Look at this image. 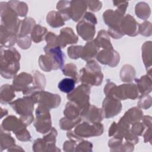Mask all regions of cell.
Listing matches in <instances>:
<instances>
[{
  "instance_id": "cell-1",
  "label": "cell",
  "mask_w": 152,
  "mask_h": 152,
  "mask_svg": "<svg viewBox=\"0 0 152 152\" xmlns=\"http://www.w3.org/2000/svg\"><path fill=\"white\" fill-rule=\"evenodd\" d=\"M20 54L14 48L1 47L0 72L3 78H14L20 69Z\"/></svg>"
},
{
  "instance_id": "cell-2",
  "label": "cell",
  "mask_w": 152,
  "mask_h": 152,
  "mask_svg": "<svg viewBox=\"0 0 152 152\" xmlns=\"http://www.w3.org/2000/svg\"><path fill=\"white\" fill-rule=\"evenodd\" d=\"M104 93L107 97H110L119 100L128 99L134 100L138 97V91L134 84H124L117 86L113 83L107 81Z\"/></svg>"
},
{
  "instance_id": "cell-3",
  "label": "cell",
  "mask_w": 152,
  "mask_h": 152,
  "mask_svg": "<svg viewBox=\"0 0 152 152\" xmlns=\"http://www.w3.org/2000/svg\"><path fill=\"white\" fill-rule=\"evenodd\" d=\"M103 79V74L102 72L101 67L99 64L94 61H88L85 66L80 69L78 75V80L82 84L89 86H100Z\"/></svg>"
},
{
  "instance_id": "cell-4",
  "label": "cell",
  "mask_w": 152,
  "mask_h": 152,
  "mask_svg": "<svg viewBox=\"0 0 152 152\" xmlns=\"http://www.w3.org/2000/svg\"><path fill=\"white\" fill-rule=\"evenodd\" d=\"M34 104L32 97L28 96H24L10 103V106L20 115V120L26 126L29 125L34 121L33 111Z\"/></svg>"
},
{
  "instance_id": "cell-5",
  "label": "cell",
  "mask_w": 152,
  "mask_h": 152,
  "mask_svg": "<svg viewBox=\"0 0 152 152\" xmlns=\"http://www.w3.org/2000/svg\"><path fill=\"white\" fill-rule=\"evenodd\" d=\"M97 18L90 12H86L77 25L76 28L78 34L86 41H91L96 33L95 25L97 24Z\"/></svg>"
},
{
  "instance_id": "cell-6",
  "label": "cell",
  "mask_w": 152,
  "mask_h": 152,
  "mask_svg": "<svg viewBox=\"0 0 152 152\" xmlns=\"http://www.w3.org/2000/svg\"><path fill=\"white\" fill-rule=\"evenodd\" d=\"M0 9L1 25L17 34L21 20L18 18L17 13L8 5V2H1Z\"/></svg>"
},
{
  "instance_id": "cell-7",
  "label": "cell",
  "mask_w": 152,
  "mask_h": 152,
  "mask_svg": "<svg viewBox=\"0 0 152 152\" xmlns=\"http://www.w3.org/2000/svg\"><path fill=\"white\" fill-rule=\"evenodd\" d=\"M90 92V86L82 84L69 93L67 96V98L69 102L77 104L82 112L87 109L90 104L89 103Z\"/></svg>"
},
{
  "instance_id": "cell-8",
  "label": "cell",
  "mask_w": 152,
  "mask_h": 152,
  "mask_svg": "<svg viewBox=\"0 0 152 152\" xmlns=\"http://www.w3.org/2000/svg\"><path fill=\"white\" fill-rule=\"evenodd\" d=\"M36 118L33 125L36 131L42 134L48 132L52 128L49 109L42 105L39 104L36 110Z\"/></svg>"
},
{
  "instance_id": "cell-9",
  "label": "cell",
  "mask_w": 152,
  "mask_h": 152,
  "mask_svg": "<svg viewBox=\"0 0 152 152\" xmlns=\"http://www.w3.org/2000/svg\"><path fill=\"white\" fill-rule=\"evenodd\" d=\"M74 132L83 138L97 137L103 134V125L100 122L91 123L86 121L77 125Z\"/></svg>"
},
{
  "instance_id": "cell-10",
  "label": "cell",
  "mask_w": 152,
  "mask_h": 152,
  "mask_svg": "<svg viewBox=\"0 0 152 152\" xmlns=\"http://www.w3.org/2000/svg\"><path fill=\"white\" fill-rule=\"evenodd\" d=\"M35 103L42 105L49 110L58 107L61 103V99L59 94L42 90L37 91L31 96Z\"/></svg>"
},
{
  "instance_id": "cell-11",
  "label": "cell",
  "mask_w": 152,
  "mask_h": 152,
  "mask_svg": "<svg viewBox=\"0 0 152 152\" xmlns=\"http://www.w3.org/2000/svg\"><path fill=\"white\" fill-rule=\"evenodd\" d=\"M122 110L120 100L110 97H106L102 103V110L104 118H110L117 115Z\"/></svg>"
},
{
  "instance_id": "cell-12",
  "label": "cell",
  "mask_w": 152,
  "mask_h": 152,
  "mask_svg": "<svg viewBox=\"0 0 152 152\" xmlns=\"http://www.w3.org/2000/svg\"><path fill=\"white\" fill-rule=\"evenodd\" d=\"M97 60L103 65H107L110 67H115L119 62V54L112 49H102L96 56Z\"/></svg>"
},
{
  "instance_id": "cell-13",
  "label": "cell",
  "mask_w": 152,
  "mask_h": 152,
  "mask_svg": "<svg viewBox=\"0 0 152 152\" xmlns=\"http://www.w3.org/2000/svg\"><path fill=\"white\" fill-rule=\"evenodd\" d=\"M120 27L124 34L136 36L139 34V24L135 18L129 14L124 16Z\"/></svg>"
},
{
  "instance_id": "cell-14",
  "label": "cell",
  "mask_w": 152,
  "mask_h": 152,
  "mask_svg": "<svg viewBox=\"0 0 152 152\" xmlns=\"http://www.w3.org/2000/svg\"><path fill=\"white\" fill-rule=\"evenodd\" d=\"M26 126L20 119L14 115H10L2 121L1 128L7 132L12 131L15 134Z\"/></svg>"
},
{
  "instance_id": "cell-15",
  "label": "cell",
  "mask_w": 152,
  "mask_h": 152,
  "mask_svg": "<svg viewBox=\"0 0 152 152\" xmlns=\"http://www.w3.org/2000/svg\"><path fill=\"white\" fill-rule=\"evenodd\" d=\"M78 40V36L70 27H65L60 30V34L58 36V46L64 48L67 45L77 43Z\"/></svg>"
},
{
  "instance_id": "cell-16",
  "label": "cell",
  "mask_w": 152,
  "mask_h": 152,
  "mask_svg": "<svg viewBox=\"0 0 152 152\" xmlns=\"http://www.w3.org/2000/svg\"><path fill=\"white\" fill-rule=\"evenodd\" d=\"M124 14L118 10H107L103 14V21L109 27H120Z\"/></svg>"
},
{
  "instance_id": "cell-17",
  "label": "cell",
  "mask_w": 152,
  "mask_h": 152,
  "mask_svg": "<svg viewBox=\"0 0 152 152\" xmlns=\"http://www.w3.org/2000/svg\"><path fill=\"white\" fill-rule=\"evenodd\" d=\"M81 116L82 119L91 123L100 122L104 118L102 109L92 104L81 112Z\"/></svg>"
},
{
  "instance_id": "cell-18",
  "label": "cell",
  "mask_w": 152,
  "mask_h": 152,
  "mask_svg": "<svg viewBox=\"0 0 152 152\" xmlns=\"http://www.w3.org/2000/svg\"><path fill=\"white\" fill-rule=\"evenodd\" d=\"M87 3L86 1H70L69 13L71 18L74 21H79L86 12Z\"/></svg>"
},
{
  "instance_id": "cell-19",
  "label": "cell",
  "mask_w": 152,
  "mask_h": 152,
  "mask_svg": "<svg viewBox=\"0 0 152 152\" xmlns=\"http://www.w3.org/2000/svg\"><path fill=\"white\" fill-rule=\"evenodd\" d=\"M44 51L46 54L49 55L55 64L56 69H62L64 63V54L61 50V48L58 46H51L46 45L44 48Z\"/></svg>"
},
{
  "instance_id": "cell-20",
  "label": "cell",
  "mask_w": 152,
  "mask_h": 152,
  "mask_svg": "<svg viewBox=\"0 0 152 152\" xmlns=\"http://www.w3.org/2000/svg\"><path fill=\"white\" fill-rule=\"evenodd\" d=\"M33 83V76L27 72H21L14 77L12 86L15 91H21L27 89Z\"/></svg>"
},
{
  "instance_id": "cell-21",
  "label": "cell",
  "mask_w": 152,
  "mask_h": 152,
  "mask_svg": "<svg viewBox=\"0 0 152 152\" xmlns=\"http://www.w3.org/2000/svg\"><path fill=\"white\" fill-rule=\"evenodd\" d=\"M0 35L1 47H5L7 48H11L17 42V34L8 30L1 24Z\"/></svg>"
},
{
  "instance_id": "cell-22",
  "label": "cell",
  "mask_w": 152,
  "mask_h": 152,
  "mask_svg": "<svg viewBox=\"0 0 152 152\" xmlns=\"http://www.w3.org/2000/svg\"><path fill=\"white\" fill-rule=\"evenodd\" d=\"M99 48L96 45L93 41L88 42L84 47H83L81 54L80 58L88 62L95 57H96L98 52H99Z\"/></svg>"
},
{
  "instance_id": "cell-23",
  "label": "cell",
  "mask_w": 152,
  "mask_h": 152,
  "mask_svg": "<svg viewBox=\"0 0 152 152\" xmlns=\"http://www.w3.org/2000/svg\"><path fill=\"white\" fill-rule=\"evenodd\" d=\"M93 42L99 48H103V49H113L109 35L104 30H101L98 32L97 37Z\"/></svg>"
},
{
  "instance_id": "cell-24",
  "label": "cell",
  "mask_w": 152,
  "mask_h": 152,
  "mask_svg": "<svg viewBox=\"0 0 152 152\" xmlns=\"http://www.w3.org/2000/svg\"><path fill=\"white\" fill-rule=\"evenodd\" d=\"M81 113V110L75 103L71 102H68L66 104L64 111L65 117L73 121L82 119Z\"/></svg>"
},
{
  "instance_id": "cell-25",
  "label": "cell",
  "mask_w": 152,
  "mask_h": 152,
  "mask_svg": "<svg viewBox=\"0 0 152 152\" xmlns=\"http://www.w3.org/2000/svg\"><path fill=\"white\" fill-rule=\"evenodd\" d=\"M36 26L35 20L31 17H26L21 21L18 28L17 37H24L31 34L34 27Z\"/></svg>"
},
{
  "instance_id": "cell-26",
  "label": "cell",
  "mask_w": 152,
  "mask_h": 152,
  "mask_svg": "<svg viewBox=\"0 0 152 152\" xmlns=\"http://www.w3.org/2000/svg\"><path fill=\"white\" fill-rule=\"evenodd\" d=\"M15 90L12 85L3 84L0 89V101L2 104L10 103L15 97Z\"/></svg>"
},
{
  "instance_id": "cell-27",
  "label": "cell",
  "mask_w": 152,
  "mask_h": 152,
  "mask_svg": "<svg viewBox=\"0 0 152 152\" xmlns=\"http://www.w3.org/2000/svg\"><path fill=\"white\" fill-rule=\"evenodd\" d=\"M143 117L142 111L137 107H134L128 110L122 117L129 124L140 122Z\"/></svg>"
},
{
  "instance_id": "cell-28",
  "label": "cell",
  "mask_w": 152,
  "mask_h": 152,
  "mask_svg": "<svg viewBox=\"0 0 152 152\" xmlns=\"http://www.w3.org/2000/svg\"><path fill=\"white\" fill-rule=\"evenodd\" d=\"M136 86L138 91L141 94H147L151 91V76L145 75L142 76L139 79H136Z\"/></svg>"
},
{
  "instance_id": "cell-29",
  "label": "cell",
  "mask_w": 152,
  "mask_h": 152,
  "mask_svg": "<svg viewBox=\"0 0 152 152\" xmlns=\"http://www.w3.org/2000/svg\"><path fill=\"white\" fill-rule=\"evenodd\" d=\"M142 59L147 71L151 75V42H145L142 46Z\"/></svg>"
},
{
  "instance_id": "cell-30",
  "label": "cell",
  "mask_w": 152,
  "mask_h": 152,
  "mask_svg": "<svg viewBox=\"0 0 152 152\" xmlns=\"http://www.w3.org/2000/svg\"><path fill=\"white\" fill-rule=\"evenodd\" d=\"M46 22L53 28H57L63 26L65 21L58 11H51L46 15Z\"/></svg>"
},
{
  "instance_id": "cell-31",
  "label": "cell",
  "mask_w": 152,
  "mask_h": 152,
  "mask_svg": "<svg viewBox=\"0 0 152 152\" xmlns=\"http://www.w3.org/2000/svg\"><path fill=\"white\" fill-rule=\"evenodd\" d=\"M120 77L123 82H132L135 77V71L134 67L129 64L123 65L121 69Z\"/></svg>"
},
{
  "instance_id": "cell-32",
  "label": "cell",
  "mask_w": 152,
  "mask_h": 152,
  "mask_svg": "<svg viewBox=\"0 0 152 152\" xmlns=\"http://www.w3.org/2000/svg\"><path fill=\"white\" fill-rule=\"evenodd\" d=\"M48 33V30L46 27L40 25L36 24L31 33V39L36 43H40L45 39Z\"/></svg>"
},
{
  "instance_id": "cell-33",
  "label": "cell",
  "mask_w": 152,
  "mask_h": 152,
  "mask_svg": "<svg viewBox=\"0 0 152 152\" xmlns=\"http://www.w3.org/2000/svg\"><path fill=\"white\" fill-rule=\"evenodd\" d=\"M39 65L40 68L45 72H50L55 69V64L52 57L48 55H42L39 58Z\"/></svg>"
},
{
  "instance_id": "cell-34",
  "label": "cell",
  "mask_w": 152,
  "mask_h": 152,
  "mask_svg": "<svg viewBox=\"0 0 152 152\" xmlns=\"http://www.w3.org/2000/svg\"><path fill=\"white\" fill-rule=\"evenodd\" d=\"M15 142V140L11 136L9 132L4 131L1 128L0 134V144H1V151L4 150L9 148L11 146L14 145Z\"/></svg>"
},
{
  "instance_id": "cell-35",
  "label": "cell",
  "mask_w": 152,
  "mask_h": 152,
  "mask_svg": "<svg viewBox=\"0 0 152 152\" xmlns=\"http://www.w3.org/2000/svg\"><path fill=\"white\" fill-rule=\"evenodd\" d=\"M7 2L15 11L18 16L25 17L27 15L28 8L26 3L18 1H10Z\"/></svg>"
},
{
  "instance_id": "cell-36",
  "label": "cell",
  "mask_w": 152,
  "mask_h": 152,
  "mask_svg": "<svg viewBox=\"0 0 152 152\" xmlns=\"http://www.w3.org/2000/svg\"><path fill=\"white\" fill-rule=\"evenodd\" d=\"M135 10L136 15L144 20L147 19L151 14L149 5L144 2H140L137 4Z\"/></svg>"
},
{
  "instance_id": "cell-37",
  "label": "cell",
  "mask_w": 152,
  "mask_h": 152,
  "mask_svg": "<svg viewBox=\"0 0 152 152\" xmlns=\"http://www.w3.org/2000/svg\"><path fill=\"white\" fill-rule=\"evenodd\" d=\"M75 83L73 78H65L58 83V88L62 92L69 94L74 90Z\"/></svg>"
},
{
  "instance_id": "cell-38",
  "label": "cell",
  "mask_w": 152,
  "mask_h": 152,
  "mask_svg": "<svg viewBox=\"0 0 152 152\" xmlns=\"http://www.w3.org/2000/svg\"><path fill=\"white\" fill-rule=\"evenodd\" d=\"M70 1H60L56 5V9L58 12L64 18V21H68L71 19L69 13Z\"/></svg>"
},
{
  "instance_id": "cell-39",
  "label": "cell",
  "mask_w": 152,
  "mask_h": 152,
  "mask_svg": "<svg viewBox=\"0 0 152 152\" xmlns=\"http://www.w3.org/2000/svg\"><path fill=\"white\" fill-rule=\"evenodd\" d=\"M63 74L66 75L73 78L76 83L78 81V74L77 73V66L72 63H68L63 66L62 69Z\"/></svg>"
},
{
  "instance_id": "cell-40",
  "label": "cell",
  "mask_w": 152,
  "mask_h": 152,
  "mask_svg": "<svg viewBox=\"0 0 152 152\" xmlns=\"http://www.w3.org/2000/svg\"><path fill=\"white\" fill-rule=\"evenodd\" d=\"M33 86L44 90L46 86V78L43 74L35 71L33 75Z\"/></svg>"
},
{
  "instance_id": "cell-41",
  "label": "cell",
  "mask_w": 152,
  "mask_h": 152,
  "mask_svg": "<svg viewBox=\"0 0 152 152\" xmlns=\"http://www.w3.org/2000/svg\"><path fill=\"white\" fill-rule=\"evenodd\" d=\"M81 121V119L73 121L68 119L66 117H64L61 118L59 121V126L61 129L70 130L74 126H76V125H78Z\"/></svg>"
},
{
  "instance_id": "cell-42",
  "label": "cell",
  "mask_w": 152,
  "mask_h": 152,
  "mask_svg": "<svg viewBox=\"0 0 152 152\" xmlns=\"http://www.w3.org/2000/svg\"><path fill=\"white\" fill-rule=\"evenodd\" d=\"M83 49L82 46H69L67 49L68 55L71 59H77L80 58Z\"/></svg>"
},
{
  "instance_id": "cell-43",
  "label": "cell",
  "mask_w": 152,
  "mask_h": 152,
  "mask_svg": "<svg viewBox=\"0 0 152 152\" xmlns=\"http://www.w3.org/2000/svg\"><path fill=\"white\" fill-rule=\"evenodd\" d=\"M137 105L139 108L148 109L151 105V97L148 94H141L138 101Z\"/></svg>"
},
{
  "instance_id": "cell-44",
  "label": "cell",
  "mask_w": 152,
  "mask_h": 152,
  "mask_svg": "<svg viewBox=\"0 0 152 152\" xmlns=\"http://www.w3.org/2000/svg\"><path fill=\"white\" fill-rule=\"evenodd\" d=\"M58 132L55 128H52L50 130L47 132L43 137V139L46 141L47 144H55L56 138Z\"/></svg>"
},
{
  "instance_id": "cell-45",
  "label": "cell",
  "mask_w": 152,
  "mask_h": 152,
  "mask_svg": "<svg viewBox=\"0 0 152 152\" xmlns=\"http://www.w3.org/2000/svg\"><path fill=\"white\" fill-rule=\"evenodd\" d=\"M48 144L43 138L36 139L33 144L34 151H47Z\"/></svg>"
},
{
  "instance_id": "cell-46",
  "label": "cell",
  "mask_w": 152,
  "mask_h": 152,
  "mask_svg": "<svg viewBox=\"0 0 152 152\" xmlns=\"http://www.w3.org/2000/svg\"><path fill=\"white\" fill-rule=\"evenodd\" d=\"M123 142V139L113 137L109 140L108 145L111 151H120L121 147Z\"/></svg>"
},
{
  "instance_id": "cell-47",
  "label": "cell",
  "mask_w": 152,
  "mask_h": 152,
  "mask_svg": "<svg viewBox=\"0 0 152 152\" xmlns=\"http://www.w3.org/2000/svg\"><path fill=\"white\" fill-rule=\"evenodd\" d=\"M139 33L144 36H150L151 34V24L149 21H144L139 24Z\"/></svg>"
},
{
  "instance_id": "cell-48",
  "label": "cell",
  "mask_w": 152,
  "mask_h": 152,
  "mask_svg": "<svg viewBox=\"0 0 152 152\" xmlns=\"http://www.w3.org/2000/svg\"><path fill=\"white\" fill-rule=\"evenodd\" d=\"M31 39L29 36H26L24 37H17V45L20 48L23 49H27L29 48L31 46Z\"/></svg>"
},
{
  "instance_id": "cell-49",
  "label": "cell",
  "mask_w": 152,
  "mask_h": 152,
  "mask_svg": "<svg viewBox=\"0 0 152 152\" xmlns=\"http://www.w3.org/2000/svg\"><path fill=\"white\" fill-rule=\"evenodd\" d=\"M93 148V144L88 141L82 140L79 142L75 149V151H91Z\"/></svg>"
},
{
  "instance_id": "cell-50",
  "label": "cell",
  "mask_w": 152,
  "mask_h": 152,
  "mask_svg": "<svg viewBox=\"0 0 152 152\" xmlns=\"http://www.w3.org/2000/svg\"><path fill=\"white\" fill-rule=\"evenodd\" d=\"M17 138L21 141H28L31 140V135L26 129V127L23 128L20 131L15 134Z\"/></svg>"
},
{
  "instance_id": "cell-51",
  "label": "cell",
  "mask_w": 152,
  "mask_h": 152,
  "mask_svg": "<svg viewBox=\"0 0 152 152\" xmlns=\"http://www.w3.org/2000/svg\"><path fill=\"white\" fill-rule=\"evenodd\" d=\"M45 40L47 43L46 45L48 46H58V36H56L54 33H52V32L48 33L45 37Z\"/></svg>"
},
{
  "instance_id": "cell-52",
  "label": "cell",
  "mask_w": 152,
  "mask_h": 152,
  "mask_svg": "<svg viewBox=\"0 0 152 152\" xmlns=\"http://www.w3.org/2000/svg\"><path fill=\"white\" fill-rule=\"evenodd\" d=\"M107 32L109 36H110L112 37L115 39H120L124 35L120 27H109Z\"/></svg>"
},
{
  "instance_id": "cell-53",
  "label": "cell",
  "mask_w": 152,
  "mask_h": 152,
  "mask_svg": "<svg viewBox=\"0 0 152 152\" xmlns=\"http://www.w3.org/2000/svg\"><path fill=\"white\" fill-rule=\"evenodd\" d=\"M145 126L143 124L137 122L135 123L132 124V125L131 128V131L137 136L142 135V134L144 130Z\"/></svg>"
},
{
  "instance_id": "cell-54",
  "label": "cell",
  "mask_w": 152,
  "mask_h": 152,
  "mask_svg": "<svg viewBox=\"0 0 152 152\" xmlns=\"http://www.w3.org/2000/svg\"><path fill=\"white\" fill-rule=\"evenodd\" d=\"M87 3L88 8L93 12L99 11L102 7V4L99 1H87Z\"/></svg>"
},
{
  "instance_id": "cell-55",
  "label": "cell",
  "mask_w": 152,
  "mask_h": 152,
  "mask_svg": "<svg viewBox=\"0 0 152 152\" xmlns=\"http://www.w3.org/2000/svg\"><path fill=\"white\" fill-rule=\"evenodd\" d=\"M113 4L114 6L117 7L116 10L125 14L128 6V2L123 1H113Z\"/></svg>"
},
{
  "instance_id": "cell-56",
  "label": "cell",
  "mask_w": 152,
  "mask_h": 152,
  "mask_svg": "<svg viewBox=\"0 0 152 152\" xmlns=\"http://www.w3.org/2000/svg\"><path fill=\"white\" fill-rule=\"evenodd\" d=\"M126 141H128V142H130L132 144H134V145L137 144L138 141H139V138L138 137V136H137L136 135L134 134L130 129H129L126 132V134H125L124 135V137Z\"/></svg>"
},
{
  "instance_id": "cell-57",
  "label": "cell",
  "mask_w": 152,
  "mask_h": 152,
  "mask_svg": "<svg viewBox=\"0 0 152 152\" xmlns=\"http://www.w3.org/2000/svg\"><path fill=\"white\" fill-rule=\"evenodd\" d=\"M77 143L72 140L66 141L63 145V148L65 151H74L76 148Z\"/></svg>"
},
{
  "instance_id": "cell-58",
  "label": "cell",
  "mask_w": 152,
  "mask_h": 152,
  "mask_svg": "<svg viewBox=\"0 0 152 152\" xmlns=\"http://www.w3.org/2000/svg\"><path fill=\"white\" fill-rule=\"evenodd\" d=\"M134 150V144L126 141L122 144L120 151H132Z\"/></svg>"
},
{
  "instance_id": "cell-59",
  "label": "cell",
  "mask_w": 152,
  "mask_h": 152,
  "mask_svg": "<svg viewBox=\"0 0 152 152\" xmlns=\"http://www.w3.org/2000/svg\"><path fill=\"white\" fill-rule=\"evenodd\" d=\"M66 136L69 138V140L75 141L77 144H78L79 142H80L81 141L83 140V138L80 137L79 136H78L77 135H76V134L74 133V131H68V132L66 133Z\"/></svg>"
},
{
  "instance_id": "cell-60",
  "label": "cell",
  "mask_w": 152,
  "mask_h": 152,
  "mask_svg": "<svg viewBox=\"0 0 152 152\" xmlns=\"http://www.w3.org/2000/svg\"><path fill=\"white\" fill-rule=\"evenodd\" d=\"M151 126L147 128V130L145 131L144 134V140L145 142H151Z\"/></svg>"
},
{
  "instance_id": "cell-61",
  "label": "cell",
  "mask_w": 152,
  "mask_h": 152,
  "mask_svg": "<svg viewBox=\"0 0 152 152\" xmlns=\"http://www.w3.org/2000/svg\"><path fill=\"white\" fill-rule=\"evenodd\" d=\"M143 121V124L146 127H151V118L150 116H144L142 118Z\"/></svg>"
},
{
  "instance_id": "cell-62",
  "label": "cell",
  "mask_w": 152,
  "mask_h": 152,
  "mask_svg": "<svg viewBox=\"0 0 152 152\" xmlns=\"http://www.w3.org/2000/svg\"><path fill=\"white\" fill-rule=\"evenodd\" d=\"M7 150L8 151H24V150L22 149L21 147H20L18 145H17L15 144H14V145L11 146L9 148H8Z\"/></svg>"
},
{
  "instance_id": "cell-63",
  "label": "cell",
  "mask_w": 152,
  "mask_h": 152,
  "mask_svg": "<svg viewBox=\"0 0 152 152\" xmlns=\"http://www.w3.org/2000/svg\"><path fill=\"white\" fill-rule=\"evenodd\" d=\"M8 115V110L5 109H2L1 107V118H2L4 116Z\"/></svg>"
}]
</instances>
